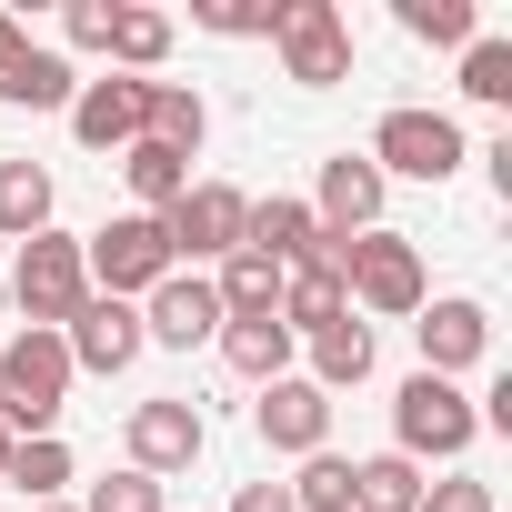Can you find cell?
Instances as JSON below:
<instances>
[{
    "label": "cell",
    "instance_id": "obj_17",
    "mask_svg": "<svg viewBox=\"0 0 512 512\" xmlns=\"http://www.w3.org/2000/svg\"><path fill=\"white\" fill-rule=\"evenodd\" d=\"M141 101H151V81H121V71H111V81H81V91H71V131H81L91 151H131V141H141Z\"/></svg>",
    "mask_w": 512,
    "mask_h": 512
},
{
    "label": "cell",
    "instance_id": "obj_11",
    "mask_svg": "<svg viewBox=\"0 0 512 512\" xmlns=\"http://www.w3.org/2000/svg\"><path fill=\"white\" fill-rule=\"evenodd\" d=\"M201 442H211V422L181 402V392H161V402H131V472H191L201 462Z\"/></svg>",
    "mask_w": 512,
    "mask_h": 512
},
{
    "label": "cell",
    "instance_id": "obj_33",
    "mask_svg": "<svg viewBox=\"0 0 512 512\" xmlns=\"http://www.w3.org/2000/svg\"><path fill=\"white\" fill-rule=\"evenodd\" d=\"M422 512H492V482L452 472V482H422Z\"/></svg>",
    "mask_w": 512,
    "mask_h": 512
},
{
    "label": "cell",
    "instance_id": "obj_31",
    "mask_svg": "<svg viewBox=\"0 0 512 512\" xmlns=\"http://www.w3.org/2000/svg\"><path fill=\"white\" fill-rule=\"evenodd\" d=\"M81 512H161V482H151V472H131V462H121V472H111V482H91V502H81Z\"/></svg>",
    "mask_w": 512,
    "mask_h": 512
},
{
    "label": "cell",
    "instance_id": "obj_25",
    "mask_svg": "<svg viewBox=\"0 0 512 512\" xmlns=\"http://www.w3.org/2000/svg\"><path fill=\"white\" fill-rule=\"evenodd\" d=\"M221 362H231L241 382H282V372H292V332H282V322H221Z\"/></svg>",
    "mask_w": 512,
    "mask_h": 512
},
{
    "label": "cell",
    "instance_id": "obj_8",
    "mask_svg": "<svg viewBox=\"0 0 512 512\" xmlns=\"http://www.w3.org/2000/svg\"><path fill=\"white\" fill-rule=\"evenodd\" d=\"M241 221H251V191L191 181V191L161 211V241H171V262H231V251H241Z\"/></svg>",
    "mask_w": 512,
    "mask_h": 512
},
{
    "label": "cell",
    "instance_id": "obj_29",
    "mask_svg": "<svg viewBox=\"0 0 512 512\" xmlns=\"http://www.w3.org/2000/svg\"><path fill=\"white\" fill-rule=\"evenodd\" d=\"M282 492H292V512H352V462L342 452H312L302 482H282Z\"/></svg>",
    "mask_w": 512,
    "mask_h": 512
},
{
    "label": "cell",
    "instance_id": "obj_35",
    "mask_svg": "<svg viewBox=\"0 0 512 512\" xmlns=\"http://www.w3.org/2000/svg\"><path fill=\"white\" fill-rule=\"evenodd\" d=\"M231 512H292V492H282V482H241V502H231Z\"/></svg>",
    "mask_w": 512,
    "mask_h": 512
},
{
    "label": "cell",
    "instance_id": "obj_22",
    "mask_svg": "<svg viewBox=\"0 0 512 512\" xmlns=\"http://www.w3.org/2000/svg\"><path fill=\"white\" fill-rule=\"evenodd\" d=\"M121 181H131V201L161 221V211L191 191V161H181V151H161V141H131V151H121Z\"/></svg>",
    "mask_w": 512,
    "mask_h": 512
},
{
    "label": "cell",
    "instance_id": "obj_18",
    "mask_svg": "<svg viewBox=\"0 0 512 512\" xmlns=\"http://www.w3.org/2000/svg\"><path fill=\"white\" fill-rule=\"evenodd\" d=\"M342 312H352V302H342V241H332L322 262H302V272L282 282V332H292V342H312V332H322V322H342Z\"/></svg>",
    "mask_w": 512,
    "mask_h": 512
},
{
    "label": "cell",
    "instance_id": "obj_23",
    "mask_svg": "<svg viewBox=\"0 0 512 512\" xmlns=\"http://www.w3.org/2000/svg\"><path fill=\"white\" fill-rule=\"evenodd\" d=\"M352 512H422V462H402V452L352 462Z\"/></svg>",
    "mask_w": 512,
    "mask_h": 512
},
{
    "label": "cell",
    "instance_id": "obj_26",
    "mask_svg": "<svg viewBox=\"0 0 512 512\" xmlns=\"http://www.w3.org/2000/svg\"><path fill=\"white\" fill-rule=\"evenodd\" d=\"M71 482V442L41 432V442H11V472H0V492H21V502H61Z\"/></svg>",
    "mask_w": 512,
    "mask_h": 512
},
{
    "label": "cell",
    "instance_id": "obj_14",
    "mask_svg": "<svg viewBox=\"0 0 512 512\" xmlns=\"http://www.w3.org/2000/svg\"><path fill=\"white\" fill-rule=\"evenodd\" d=\"M312 221H322L332 241L382 231V171H372L362 151H332V161H322V201H312Z\"/></svg>",
    "mask_w": 512,
    "mask_h": 512
},
{
    "label": "cell",
    "instance_id": "obj_1",
    "mask_svg": "<svg viewBox=\"0 0 512 512\" xmlns=\"http://www.w3.org/2000/svg\"><path fill=\"white\" fill-rule=\"evenodd\" d=\"M71 402V352L61 332H21V342H0V432L11 442H41Z\"/></svg>",
    "mask_w": 512,
    "mask_h": 512
},
{
    "label": "cell",
    "instance_id": "obj_30",
    "mask_svg": "<svg viewBox=\"0 0 512 512\" xmlns=\"http://www.w3.org/2000/svg\"><path fill=\"white\" fill-rule=\"evenodd\" d=\"M462 101H482V111L512 101V41H472L462 51Z\"/></svg>",
    "mask_w": 512,
    "mask_h": 512
},
{
    "label": "cell",
    "instance_id": "obj_20",
    "mask_svg": "<svg viewBox=\"0 0 512 512\" xmlns=\"http://www.w3.org/2000/svg\"><path fill=\"white\" fill-rule=\"evenodd\" d=\"M201 131H211V111H201V91H181V81H151V101H141V141H161V151H201Z\"/></svg>",
    "mask_w": 512,
    "mask_h": 512
},
{
    "label": "cell",
    "instance_id": "obj_28",
    "mask_svg": "<svg viewBox=\"0 0 512 512\" xmlns=\"http://www.w3.org/2000/svg\"><path fill=\"white\" fill-rule=\"evenodd\" d=\"M402 31L432 41V51H472L482 21H472V0H402Z\"/></svg>",
    "mask_w": 512,
    "mask_h": 512
},
{
    "label": "cell",
    "instance_id": "obj_3",
    "mask_svg": "<svg viewBox=\"0 0 512 512\" xmlns=\"http://www.w3.org/2000/svg\"><path fill=\"white\" fill-rule=\"evenodd\" d=\"M472 402H462V382H442V372H412L402 392H392V452L402 462H462L472 452Z\"/></svg>",
    "mask_w": 512,
    "mask_h": 512
},
{
    "label": "cell",
    "instance_id": "obj_2",
    "mask_svg": "<svg viewBox=\"0 0 512 512\" xmlns=\"http://www.w3.org/2000/svg\"><path fill=\"white\" fill-rule=\"evenodd\" d=\"M81 272H91V292H111V302H151L181 262H171V241H161L151 211H121V221H101V231L81 241Z\"/></svg>",
    "mask_w": 512,
    "mask_h": 512
},
{
    "label": "cell",
    "instance_id": "obj_13",
    "mask_svg": "<svg viewBox=\"0 0 512 512\" xmlns=\"http://www.w3.org/2000/svg\"><path fill=\"white\" fill-rule=\"evenodd\" d=\"M141 342H161V352H191V342H221V292L201 282V272H171L151 302H141Z\"/></svg>",
    "mask_w": 512,
    "mask_h": 512
},
{
    "label": "cell",
    "instance_id": "obj_12",
    "mask_svg": "<svg viewBox=\"0 0 512 512\" xmlns=\"http://www.w3.org/2000/svg\"><path fill=\"white\" fill-rule=\"evenodd\" d=\"M71 61L61 51H41L11 11H0V101H11V111H71Z\"/></svg>",
    "mask_w": 512,
    "mask_h": 512
},
{
    "label": "cell",
    "instance_id": "obj_34",
    "mask_svg": "<svg viewBox=\"0 0 512 512\" xmlns=\"http://www.w3.org/2000/svg\"><path fill=\"white\" fill-rule=\"evenodd\" d=\"M61 31H71V51H101V41H111V0H71Z\"/></svg>",
    "mask_w": 512,
    "mask_h": 512
},
{
    "label": "cell",
    "instance_id": "obj_21",
    "mask_svg": "<svg viewBox=\"0 0 512 512\" xmlns=\"http://www.w3.org/2000/svg\"><path fill=\"white\" fill-rule=\"evenodd\" d=\"M302 382H322V392H352V382H372V332L342 312V322H322L312 332V372Z\"/></svg>",
    "mask_w": 512,
    "mask_h": 512
},
{
    "label": "cell",
    "instance_id": "obj_19",
    "mask_svg": "<svg viewBox=\"0 0 512 512\" xmlns=\"http://www.w3.org/2000/svg\"><path fill=\"white\" fill-rule=\"evenodd\" d=\"M282 262H262V251H231V262H221V322H282Z\"/></svg>",
    "mask_w": 512,
    "mask_h": 512
},
{
    "label": "cell",
    "instance_id": "obj_37",
    "mask_svg": "<svg viewBox=\"0 0 512 512\" xmlns=\"http://www.w3.org/2000/svg\"><path fill=\"white\" fill-rule=\"evenodd\" d=\"M0 472H11V432H0Z\"/></svg>",
    "mask_w": 512,
    "mask_h": 512
},
{
    "label": "cell",
    "instance_id": "obj_16",
    "mask_svg": "<svg viewBox=\"0 0 512 512\" xmlns=\"http://www.w3.org/2000/svg\"><path fill=\"white\" fill-rule=\"evenodd\" d=\"M412 332H422V372H442V382H452V372H472V362L492 352V312H482V302H462V292H452V302H422V322H412Z\"/></svg>",
    "mask_w": 512,
    "mask_h": 512
},
{
    "label": "cell",
    "instance_id": "obj_15",
    "mask_svg": "<svg viewBox=\"0 0 512 512\" xmlns=\"http://www.w3.org/2000/svg\"><path fill=\"white\" fill-rule=\"evenodd\" d=\"M241 251H262V262H282V272H302V262H322L332 251V231L312 221V201H251V221H241Z\"/></svg>",
    "mask_w": 512,
    "mask_h": 512
},
{
    "label": "cell",
    "instance_id": "obj_36",
    "mask_svg": "<svg viewBox=\"0 0 512 512\" xmlns=\"http://www.w3.org/2000/svg\"><path fill=\"white\" fill-rule=\"evenodd\" d=\"M31 512H81V502H31Z\"/></svg>",
    "mask_w": 512,
    "mask_h": 512
},
{
    "label": "cell",
    "instance_id": "obj_7",
    "mask_svg": "<svg viewBox=\"0 0 512 512\" xmlns=\"http://www.w3.org/2000/svg\"><path fill=\"white\" fill-rule=\"evenodd\" d=\"M362 161H372L382 181H392V171H402V181H452V171H462V121L402 101V111H382V131H372Z\"/></svg>",
    "mask_w": 512,
    "mask_h": 512
},
{
    "label": "cell",
    "instance_id": "obj_4",
    "mask_svg": "<svg viewBox=\"0 0 512 512\" xmlns=\"http://www.w3.org/2000/svg\"><path fill=\"white\" fill-rule=\"evenodd\" d=\"M272 51H282V81H302V91L352 81V21L332 0H272Z\"/></svg>",
    "mask_w": 512,
    "mask_h": 512
},
{
    "label": "cell",
    "instance_id": "obj_24",
    "mask_svg": "<svg viewBox=\"0 0 512 512\" xmlns=\"http://www.w3.org/2000/svg\"><path fill=\"white\" fill-rule=\"evenodd\" d=\"M51 231V171L41 161H0V241Z\"/></svg>",
    "mask_w": 512,
    "mask_h": 512
},
{
    "label": "cell",
    "instance_id": "obj_5",
    "mask_svg": "<svg viewBox=\"0 0 512 512\" xmlns=\"http://www.w3.org/2000/svg\"><path fill=\"white\" fill-rule=\"evenodd\" d=\"M11 302L31 332H61L81 302H91V272H81V241L71 231H31L21 241V262H11Z\"/></svg>",
    "mask_w": 512,
    "mask_h": 512
},
{
    "label": "cell",
    "instance_id": "obj_6",
    "mask_svg": "<svg viewBox=\"0 0 512 512\" xmlns=\"http://www.w3.org/2000/svg\"><path fill=\"white\" fill-rule=\"evenodd\" d=\"M342 302H362V312H382V322L422 312V251H412L402 231H362V241H342Z\"/></svg>",
    "mask_w": 512,
    "mask_h": 512
},
{
    "label": "cell",
    "instance_id": "obj_27",
    "mask_svg": "<svg viewBox=\"0 0 512 512\" xmlns=\"http://www.w3.org/2000/svg\"><path fill=\"white\" fill-rule=\"evenodd\" d=\"M101 51L121 61V81H131V71H161V61H171V21H161V11H111V41H101Z\"/></svg>",
    "mask_w": 512,
    "mask_h": 512
},
{
    "label": "cell",
    "instance_id": "obj_9",
    "mask_svg": "<svg viewBox=\"0 0 512 512\" xmlns=\"http://www.w3.org/2000/svg\"><path fill=\"white\" fill-rule=\"evenodd\" d=\"M251 432H262L272 452H322L332 442V392L322 382H302V372H282V382H262V402H251Z\"/></svg>",
    "mask_w": 512,
    "mask_h": 512
},
{
    "label": "cell",
    "instance_id": "obj_32",
    "mask_svg": "<svg viewBox=\"0 0 512 512\" xmlns=\"http://www.w3.org/2000/svg\"><path fill=\"white\" fill-rule=\"evenodd\" d=\"M191 21H201V31H221V41L272 31V11H262V0H191Z\"/></svg>",
    "mask_w": 512,
    "mask_h": 512
},
{
    "label": "cell",
    "instance_id": "obj_10",
    "mask_svg": "<svg viewBox=\"0 0 512 512\" xmlns=\"http://www.w3.org/2000/svg\"><path fill=\"white\" fill-rule=\"evenodd\" d=\"M61 352H71V372H131V362H141V302L91 292V302L61 322Z\"/></svg>",
    "mask_w": 512,
    "mask_h": 512
}]
</instances>
